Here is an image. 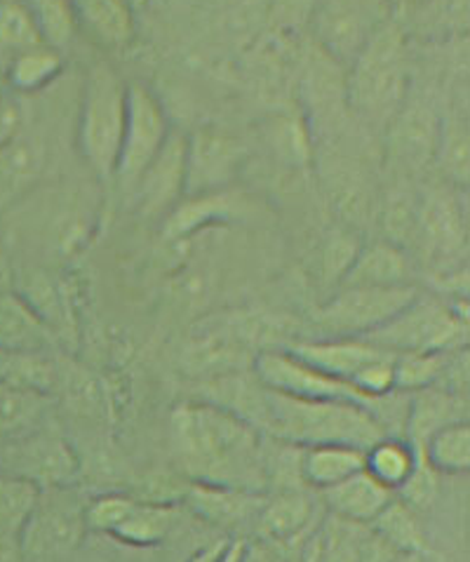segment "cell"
<instances>
[{"label": "cell", "instance_id": "1", "mask_svg": "<svg viewBox=\"0 0 470 562\" xmlns=\"http://www.w3.org/2000/svg\"><path fill=\"white\" fill-rule=\"evenodd\" d=\"M172 445L191 483L266 490L264 434L220 405H179L172 412Z\"/></svg>", "mask_w": 470, "mask_h": 562}, {"label": "cell", "instance_id": "2", "mask_svg": "<svg viewBox=\"0 0 470 562\" xmlns=\"http://www.w3.org/2000/svg\"><path fill=\"white\" fill-rule=\"evenodd\" d=\"M257 431L271 438L311 448L323 442H344L367 450L385 436L372 412L346 401H309L266 389Z\"/></svg>", "mask_w": 470, "mask_h": 562}, {"label": "cell", "instance_id": "3", "mask_svg": "<svg viewBox=\"0 0 470 562\" xmlns=\"http://www.w3.org/2000/svg\"><path fill=\"white\" fill-rule=\"evenodd\" d=\"M346 94L352 111L377 125H389L407 102L410 69L402 31L385 22L350 66Z\"/></svg>", "mask_w": 470, "mask_h": 562}, {"label": "cell", "instance_id": "4", "mask_svg": "<svg viewBox=\"0 0 470 562\" xmlns=\"http://www.w3.org/2000/svg\"><path fill=\"white\" fill-rule=\"evenodd\" d=\"M127 111V82L111 64H92L82 86L78 146L88 168L102 179L115 172Z\"/></svg>", "mask_w": 470, "mask_h": 562}, {"label": "cell", "instance_id": "5", "mask_svg": "<svg viewBox=\"0 0 470 562\" xmlns=\"http://www.w3.org/2000/svg\"><path fill=\"white\" fill-rule=\"evenodd\" d=\"M369 344L391 353H451L468 346V316L455 306L418 294L395 318L369 333Z\"/></svg>", "mask_w": 470, "mask_h": 562}, {"label": "cell", "instance_id": "6", "mask_svg": "<svg viewBox=\"0 0 470 562\" xmlns=\"http://www.w3.org/2000/svg\"><path fill=\"white\" fill-rule=\"evenodd\" d=\"M0 473L20 477L41 492L71 487L80 475V459L71 442L45 424L0 442Z\"/></svg>", "mask_w": 470, "mask_h": 562}, {"label": "cell", "instance_id": "7", "mask_svg": "<svg viewBox=\"0 0 470 562\" xmlns=\"http://www.w3.org/2000/svg\"><path fill=\"white\" fill-rule=\"evenodd\" d=\"M422 294L416 285L339 288L315 313V325L325 337H367L383 327Z\"/></svg>", "mask_w": 470, "mask_h": 562}, {"label": "cell", "instance_id": "8", "mask_svg": "<svg viewBox=\"0 0 470 562\" xmlns=\"http://www.w3.org/2000/svg\"><path fill=\"white\" fill-rule=\"evenodd\" d=\"M170 121L154 90L142 82H127V111L121 154H118L115 172L123 191L132 193L144 170L158 156L165 139L170 137Z\"/></svg>", "mask_w": 470, "mask_h": 562}, {"label": "cell", "instance_id": "9", "mask_svg": "<svg viewBox=\"0 0 470 562\" xmlns=\"http://www.w3.org/2000/svg\"><path fill=\"white\" fill-rule=\"evenodd\" d=\"M389 0H317L311 26L329 59L350 66L389 22Z\"/></svg>", "mask_w": 470, "mask_h": 562}, {"label": "cell", "instance_id": "10", "mask_svg": "<svg viewBox=\"0 0 470 562\" xmlns=\"http://www.w3.org/2000/svg\"><path fill=\"white\" fill-rule=\"evenodd\" d=\"M251 372H255V376L266 389L290 395V398L346 401V403L362 405L372 412V405H369L350 384L342 382L337 376H329L321 370H315L313 366H309V362H304L284 349L257 353Z\"/></svg>", "mask_w": 470, "mask_h": 562}, {"label": "cell", "instance_id": "11", "mask_svg": "<svg viewBox=\"0 0 470 562\" xmlns=\"http://www.w3.org/2000/svg\"><path fill=\"white\" fill-rule=\"evenodd\" d=\"M245 160L243 142L222 127H200L187 135V191L183 198L226 191Z\"/></svg>", "mask_w": 470, "mask_h": 562}, {"label": "cell", "instance_id": "12", "mask_svg": "<svg viewBox=\"0 0 470 562\" xmlns=\"http://www.w3.org/2000/svg\"><path fill=\"white\" fill-rule=\"evenodd\" d=\"M82 508L86 506H80L71 497L69 487L41 492L38 506L16 543L36 558L76 549L82 541V535L88 532Z\"/></svg>", "mask_w": 470, "mask_h": 562}, {"label": "cell", "instance_id": "13", "mask_svg": "<svg viewBox=\"0 0 470 562\" xmlns=\"http://www.w3.org/2000/svg\"><path fill=\"white\" fill-rule=\"evenodd\" d=\"M187 191V135L172 130L132 189L144 217H167Z\"/></svg>", "mask_w": 470, "mask_h": 562}, {"label": "cell", "instance_id": "14", "mask_svg": "<svg viewBox=\"0 0 470 562\" xmlns=\"http://www.w3.org/2000/svg\"><path fill=\"white\" fill-rule=\"evenodd\" d=\"M284 351L294 353L315 370H321L329 376H337L342 382L350 384V379L356 376L367 362L381 358L383 351L379 346L369 344L360 337H325V339H299Z\"/></svg>", "mask_w": 470, "mask_h": 562}, {"label": "cell", "instance_id": "15", "mask_svg": "<svg viewBox=\"0 0 470 562\" xmlns=\"http://www.w3.org/2000/svg\"><path fill=\"white\" fill-rule=\"evenodd\" d=\"M414 238L433 259H457L466 243V222L455 198L447 193L428 195L416 207Z\"/></svg>", "mask_w": 470, "mask_h": 562}, {"label": "cell", "instance_id": "16", "mask_svg": "<svg viewBox=\"0 0 470 562\" xmlns=\"http://www.w3.org/2000/svg\"><path fill=\"white\" fill-rule=\"evenodd\" d=\"M315 525V502L309 492L280 490L276 497H266L259 516L255 520L257 537L288 543V547H301L313 532Z\"/></svg>", "mask_w": 470, "mask_h": 562}, {"label": "cell", "instance_id": "17", "mask_svg": "<svg viewBox=\"0 0 470 562\" xmlns=\"http://www.w3.org/2000/svg\"><path fill=\"white\" fill-rule=\"evenodd\" d=\"M266 502L264 492H251L240 487L226 485H208V483H191V490L183 499V506H189L198 518L212 522L216 527H240L245 522L255 525L259 510Z\"/></svg>", "mask_w": 470, "mask_h": 562}, {"label": "cell", "instance_id": "18", "mask_svg": "<svg viewBox=\"0 0 470 562\" xmlns=\"http://www.w3.org/2000/svg\"><path fill=\"white\" fill-rule=\"evenodd\" d=\"M440 125L428 106L405 102L389 123L393 156L412 170L424 168L435 160Z\"/></svg>", "mask_w": 470, "mask_h": 562}, {"label": "cell", "instance_id": "19", "mask_svg": "<svg viewBox=\"0 0 470 562\" xmlns=\"http://www.w3.org/2000/svg\"><path fill=\"white\" fill-rule=\"evenodd\" d=\"M412 276V259L407 257L405 247L381 240L372 245H360V250L356 259H352L339 288L414 285Z\"/></svg>", "mask_w": 470, "mask_h": 562}, {"label": "cell", "instance_id": "20", "mask_svg": "<svg viewBox=\"0 0 470 562\" xmlns=\"http://www.w3.org/2000/svg\"><path fill=\"white\" fill-rule=\"evenodd\" d=\"M407 395V415L402 434L412 445L426 442L435 431L449 424L468 422V398H463V395H455L438 386H428Z\"/></svg>", "mask_w": 470, "mask_h": 562}, {"label": "cell", "instance_id": "21", "mask_svg": "<svg viewBox=\"0 0 470 562\" xmlns=\"http://www.w3.org/2000/svg\"><path fill=\"white\" fill-rule=\"evenodd\" d=\"M393 492L377 483L365 469L323 490V504L329 510V516L352 525H369L389 506Z\"/></svg>", "mask_w": 470, "mask_h": 562}, {"label": "cell", "instance_id": "22", "mask_svg": "<svg viewBox=\"0 0 470 562\" xmlns=\"http://www.w3.org/2000/svg\"><path fill=\"white\" fill-rule=\"evenodd\" d=\"M255 358V349L235 329V333H212L200 337L189 346L183 362H187L189 372L200 374L203 379H214L247 372V368L251 370Z\"/></svg>", "mask_w": 470, "mask_h": 562}, {"label": "cell", "instance_id": "23", "mask_svg": "<svg viewBox=\"0 0 470 562\" xmlns=\"http://www.w3.org/2000/svg\"><path fill=\"white\" fill-rule=\"evenodd\" d=\"M53 329L16 292H0V356L41 353Z\"/></svg>", "mask_w": 470, "mask_h": 562}, {"label": "cell", "instance_id": "24", "mask_svg": "<svg viewBox=\"0 0 470 562\" xmlns=\"http://www.w3.org/2000/svg\"><path fill=\"white\" fill-rule=\"evenodd\" d=\"M240 198L228 191H216V193H200L181 198L175 205V210L165 217L163 234L167 240H181L198 234L200 228L231 222L243 212Z\"/></svg>", "mask_w": 470, "mask_h": 562}, {"label": "cell", "instance_id": "25", "mask_svg": "<svg viewBox=\"0 0 470 562\" xmlns=\"http://www.w3.org/2000/svg\"><path fill=\"white\" fill-rule=\"evenodd\" d=\"M78 31L107 49H123L132 43L134 10L130 0H71Z\"/></svg>", "mask_w": 470, "mask_h": 562}, {"label": "cell", "instance_id": "26", "mask_svg": "<svg viewBox=\"0 0 470 562\" xmlns=\"http://www.w3.org/2000/svg\"><path fill=\"white\" fill-rule=\"evenodd\" d=\"M365 469V450L356 445L323 442L301 452V481L315 490H327Z\"/></svg>", "mask_w": 470, "mask_h": 562}, {"label": "cell", "instance_id": "27", "mask_svg": "<svg viewBox=\"0 0 470 562\" xmlns=\"http://www.w3.org/2000/svg\"><path fill=\"white\" fill-rule=\"evenodd\" d=\"M43 162V146L24 135L0 148V210L20 198L38 179Z\"/></svg>", "mask_w": 470, "mask_h": 562}, {"label": "cell", "instance_id": "28", "mask_svg": "<svg viewBox=\"0 0 470 562\" xmlns=\"http://www.w3.org/2000/svg\"><path fill=\"white\" fill-rule=\"evenodd\" d=\"M179 508L170 504H146L137 502L132 514L115 527L111 535L115 541L125 543V547L150 549L158 547L167 537L172 535L175 525L179 520Z\"/></svg>", "mask_w": 470, "mask_h": 562}, {"label": "cell", "instance_id": "29", "mask_svg": "<svg viewBox=\"0 0 470 562\" xmlns=\"http://www.w3.org/2000/svg\"><path fill=\"white\" fill-rule=\"evenodd\" d=\"M49 398L53 395L0 379V442L41 426L49 407Z\"/></svg>", "mask_w": 470, "mask_h": 562}, {"label": "cell", "instance_id": "30", "mask_svg": "<svg viewBox=\"0 0 470 562\" xmlns=\"http://www.w3.org/2000/svg\"><path fill=\"white\" fill-rule=\"evenodd\" d=\"M414 467L416 448L400 436H383L365 450V471L391 492H398Z\"/></svg>", "mask_w": 470, "mask_h": 562}, {"label": "cell", "instance_id": "31", "mask_svg": "<svg viewBox=\"0 0 470 562\" xmlns=\"http://www.w3.org/2000/svg\"><path fill=\"white\" fill-rule=\"evenodd\" d=\"M428 464L440 475H461L470 469V424L457 422L435 431L426 442L416 445Z\"/></svg>", "mask_w": 470, "mask_h": 562}, {"label": "cell", "instance_id": "32", "mask_svg": "<svg viewBox=\"0 0 470 562\" xmlns=\"http://www.w3.org/2000/svg\"><path fill=\"white\" fill-rule=\"evenodd\" d=\"M61 74V53L36 45L16 53L8 66V82L14 92L31 94L47 88Z\"/></svg>", "mask_w": 470, "mask_h": 562}, {"label": "cell", "instance_id": "33", "mask_svg": "<svg viewBox=\"0 0 470 562\" xmlns=\"http://www.w3.org/2000/svg\"><path fill=\"white\" fill-rule=\"evenodd\" d=\"M41 499V490L31 483L0 473V541H20Z\"/></svg>", "mask_w": 470, "mask_h": 562}, {"label": "cell", "instance_id": "34", "mask_svg": "<svg viewBox=\"0 0 470 562\" xmlns=\"http://www.w3.org/2000/svg\"><path fill=\"white\" fill-rule=\"evenodd\" d=\"M33 24L38 29L41 43L64 53L78 33V22L71 0H24Z\"/></svg>", "mask_w": 470, "mask_h": 562}, {"label": "cell", "instance_id": "35", "mask_svg": "<svg viewBox=\"0 0 470 562\" xmlns=\"http://www.w3.org/2000/svg\"><path fill=\"white\" fill-rule=\"evenodd\" d=\"M369 530L379 535L398 553L426 547V537L422 525L416 520V514L407 504H402L395 497L372 522H369Z\"/></svg>", "mask_w": 470, "mask_h": 562}, {"label": "cell", "instance_id": "36", "mask_svg": "<svg viewBox=\"0 0 470 562\" xmlns=\"http://www.w3.org/2000/svg\"><path fill=\"white\" fill-rule=\"evenodd\" d=\"M451 353H398L395 366H393L395 391L414 393V391L435 386Z\"/></svg>", "mask_w": 470, "mask_h": 562}, {"label": "cell", "instance_id": "37", "mask_svg": "<svg viewBox=\"0 0 470 562\" xmlns=\"http://www.w3.org/2000/svg\"><path fill=\"white\" fill-rule=\"evenodd\" d=\"M36 45L43 43L24 0H0V47L16 55Z\"/></svg>", "mask_w": 470, "mask_h": 562}, {"label": "cell", "instance_id": "38", "mask_svg": "<svg viewBox=\"0 0 470 562\" xmlns=\"http://www.w3.org/2000/svg\"><path fill=\"white\" fill-rule=\"evenodd\" d=\"M134 506H137V499L127 492H104L86 504L82 518H86L88 530L111 537L115 527L132 514Z\"/></svg>", "mask_w": 470, "mask_h": 562}, {"label": "cell", "instance_id": "39", "mask_svg": "<svg viewBox=\"0 0 470 562\" xmlns=\"http://www.w3.org/2000/svg\"><path fill=\"white\" fill-rule=\"evenodd\" d=\"M435 160H440L443 172L455 181H461L466 187L468 181V132L466 125L455 121L440 125V139L438 151H435Z\"/></svg>", "mask_w": 470, "mask_h": 562}, {"label": "cell", "instance_id": "40", "mask_svg": "<svg viewBox=\"0 0 470 562\" xmlns=\"http://www.w3.org/2000/svg\"><path fill=\"white\" fill-rule=\"evenodd\" d=\"M398 492H400V502L407 504L412 510H426L435 504V499H438L440 473L428 464L426 457L418 448H416V467L410 473L407 481L398 487Z\"/></svg>", "mask_w": 470, "mask_h": 562}, {"label": "cell", "instance_id": "41", "mask_svg": "<svg viewBox=\"0 0 470 562\" xmlns=\"http://www.w3.org/2000/svg\"><path fill=\"white\" fill-rule=\"evenodd\" d=\"M360 245L352 240L348 234H334L327 238L323 247V276L329 280L327 285L339 288L346 271L350 269L352 259H356Z\"/></svg>", "mask_w": 470, "mask_h": 562}, {"label": "cell", "instance_id": "42", "mask_svg": "<svg viewBox=\"0 0 470 562\" xmlns=\"http://www.w3.org/2000/svg\"><path fill=\"white\" fill-rule=\"evenodd\" d=\"M317 0H271V20L282 31L311 24Z\"/></svg>", "mask_w": 470, "mask_h": 562}, {"label": "cell", "instance_id": "43", "mask_svg": "<svg viewBox=\"0 0 470 562\" xmlns=\"http://www.w3.org/2000/svg\"><path fill=\"white\" fill-rule=\"evenodd\" d=\"M299 549L301 547H288V543L257 537L255 541H245V553L240 562H296Z\"/></svg>", "mask_w": 470, "mask_h": 562}, {"label": "cell", "instance_id": "44", "mask_svg": "<svg viewBox=\"0 0 470 562\" xmlns=\"http://www.w3.org/2000/svg\"><path fill=\"white\" fill-rule=\"evenodd\" d=\"M24 115L22 109L12 99H0V148L22 135Z\"/></svg>", "mask_w": 470, "mask_h": 562}, {"label": "cell", "instance_id": "45", "mask_svg": "<svg viewBox=\"0 0 470 562\" xmlns=\"http://www.w3.org/2000/svg\"><path fill=\"white\" fill-rule=\"evenodd\" d=\"M393 562H445L438 553H433L428 547L414 549V551H402L393 558Z\"/></svg>", "mask_w": 470, "mask_h": 562}, {"label": "cell", "instance_id": "46", "mask_svg": "<svg viewBox=\"0 0 470 562\" xmlns=\"http://www.w3.org/2000/svg\"><path fill=\"white\" fill-rule=\"evenodd\" d=\"M228 541H231V539H222V541L212 543V547H205L203 551H198L189 562H220L222 553H224L226 547H228Z\"/></svg>", "mask_w": 470, "mask_h": 562}, {"label": "cell", "instance_id": "47", "mask_svg": "<svg viewBox=\"0 0 470 562\" xmlns=\"http://www.w3.org/2000/svg\"><path fill=\"white\" fill-rule=\"evenodd\" d=\"M389 3H393V0H389Z\"/></svg>", "mask_w": 470, "mask_h": 562}]
</instances>
